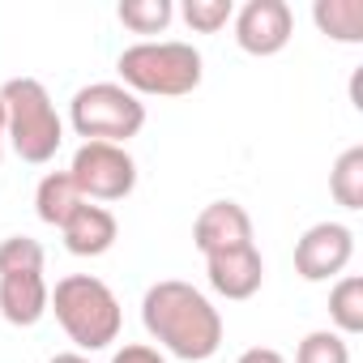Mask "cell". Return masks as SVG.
<instances>
[{
	"instance_id": "cell-1",
	"label": "cell",
	"mask_w": 363,
	"mask_h": 363,
	"mask_svg": "<svg viewBox=\"0 0 363 363\" xmlns=\"http://www.w3.org/2000/svg\"><path fill=\"white\" fill-rule=\"evenodd\" d=\"M141 325L167 354L184 363H206L223 346V312L206 291L179 278H162L141 295Z\"/></svg>"
},
{
	"instance_id": "cell-2",
	"label": "cell",
	"mask_w": 363,
	"mask_h": 363,
	"mask_svg": "<svg viewBox=\"0 0 363 363\" xmlns=\"http://www.w3.org/2000/svg\"><path fill=\"white\" fill-rule=\"evenodd\" d=\"M120 86L133 90L137 99H184L201 86V52L193 43H179V39H145L120 52L116 60Z\"/></svg>"
},
{
	"instance_id": "cell-3",
	"label": "cell",
	"mask_w": 363,
	"mask_h": 363,
	"mask_svg": "<svg viewBox=\"0 0 363 363\" xmlns=\"http://www.w3.org/2000/svg\"><path fill=\"white\" fill-rule=\"evenodd\" d=\"M48 312H56L60 329L69 333V342L82 354L86 350H107L120 337V325H124L116 291L103 278H94V274H69V278H60L56 291H52V299H48Z\"/></svg>"
},
{
	"instance_id": "cell-4",
	"label": "cell",
	"mask_w": 363,
	"mask_h": 363,
	"mask_svg": "<svg viewBox=\"0 0 363 363\" xmlns=\"http://www.w3.org/2000/svg\"><path fill=\"white\" fill-rule=\"evenodd\" d=\"M0 103H5V141L13 145V154L35 167L52 162L65 145V124L48 86L35 77H13L0 86Z\"/></svg>"
},
{
	"instance_id": "cell-5",
	"label": "cell",
	"mask_w": 363,
	"mask_h": 363,
	"mask_svg": "<svg viewBox=\"0 0 363 363\" xmlns=\"http://www.w3.org/2000/svg\"><path fill=\"white\" fill-rule=\"evenodd\" d=\"M69 124L86 141H111L124 145L145 128V103L124 90L120 82H90L69 103Z\"/></svg>"
},
{
	"instance_id": "cell-6",
	"label": "cell",
	"mask_w": 363,
	"mask_h": 363,
	"mask_svg": "<svg viewBox=\"0 0 363 363\" xmlns=\"http://www.w3.org/2000/svg\"><path fill=\"white\" fill-rule=\"evenodd\" d=\"M69 175L86 201L103 206V201H124L133 189H137V162L124 145H111V141H82L73 162H69Z\"/></svg>"
},
{
	"instance_id": "cell-7",
	"label": "cell",
	"mask_w": 363,
	"mask_h": 363,
	"mask_svg": "<svg viewBox=\"0 0 363 363\" xmlns=\"http://www.w3.org/2000/svg\"><path fill=\"white\" fill-rule=\"evenodd\" d=\"M350 261H354V231L346 223H312L295 240V274L303 282L342 278Z\"/></svg>"
},
{
	"instance_id": "cell-8",
	"label": "cell",
	"mask_w": 363,
	"mask_h": 363,
	"mask_svg": "<svg viewBox=\"0 0 363 363\" xmlns=\"http://www.w3.org/2000/svg\"><path fill=\"white\" fill-rule=\"evenodd\" d=\"M235 43L248 56H278L295 35V13L286 0H248L231 18Z\"/></svg>"
},
{
	"instance_id": "cell-9",
	"label": "cell",
	"mask_w": 363,
	"mask_h": 363,
	"mask_svg": "<svg viewBox=\"0 0 363 363\" xmlns=\"http://www.w3.org/2000/svg\"><path fill=\"white\" fill-rule=\"evenodd\" d=\"M206 278L214 286V295L223 299H252L265 282V261H261V248L257 244H244V248H227V252H214L206 257Z\"/></svg>"
},
{
	"instance_id": "cell-10",
	"label": "cell",
	"mask_w": 363,
	"mask_h": 363,
	"mask_svg": "<svg viewBox=\"0 0 363 363\" xmlns=\"http://www.w3.org/2000/svg\"><path fill=\"white\" fill-rule=\"evenodd\" d=\"M193 244H197L201 257L252 244V218H248V210L240 201H210L197 214V223H193Z\"/></svg>"
},
{
	"instance_id": "cell-11",
	"label": "cell",
	"mask_w": 363,
	"mask_h": 363,
	"mask_svg": "<svg viewBox=\"0 0 363 363\" xmlns=\"http://www.w3.org/2000/svg\"><path fill=\"white\" fill-rule=\"evenodd\" d=\"M52 286L43 269H22V274H0V316L18 329H30L48 316Z\"/></svg>"
},
{
	"instance_id": "cell-12",
	"label": "cell",
	"mask_w": 363,
	"mask_h": 363,
	"mask_svg": "<svg viewBox=\"0 0 363 363\" xmlns=\"http://www.w3.org/2000/svg\"><path fill=\"white\" fill-rule=\"evenodd\" d=\"M60 235H65V248H69L73 257H103V252L116 248L120 223H116V214H111L107 206L82 201V206L69 214V223L60 227Z\"/></svg>"
},
{
	"instance_id": "cell-13",
	"label": "cell",
	"mask_w": 363,
	"mask_h": 363,
	"mask_svg": "<svg viewBox=\"0 0 363 363\" xmlns=\"http://www.w3.org/2000/svg\"><path fill=\"white\" fill-rule=\"evenodd\" d=\"M82 201H86V197L77 193V184H73L69 171H48V175L39 179V189H35V214H39L48 227H65L69 214H73Z\"/></svg>"
},
{
	"instance_id": "cell-14",
	"label": "cell",
	"mask_w": 363,
	"mask_h": 363,
	"mask_svg": "<svg viewBox=\"0 0 363 363\" xmlns=\"http://www.w3.org/2000/svg\"><path fill=\"white\" fill-rule=\"evenodd\" d=\"M312 22L333 43H363V0H316Z\"/></svg>"
},
{
	"instance_id": "cell-15",
	"label": "cell",
	"mask_w": 363,
	"mask_h": 363,
	"mask_svg": "<svg viewBox=\"0 0 363 363\" xmlns=\"http://www.w3.org/2000/svg\"><path fill=\"white\" fill-rule=\"evenodd\" d=\"M329 320H333V333L342 337H354L363 333V278L359 274H342L329 291Z\"/></svg>"
},
{
	"instance_id": "cell-16",
	"label": "cell",
	"mask_w": 363,
	"mask_h": 363,
	"mask_svg": "<svg viewBox=\"0 0 363 363\" xmlns=\"http://www.w3.org/2000/svg\"><path fill=\"white\" fill-rule=\"evenodd\" d=\"M329 193L342 210H363V145H350L337 154L329 171Z\"/></svg>"
},
{
	"instance_id": "cell-17",
	"label": "cell",
	"mask_w": 363,
	"mask_h": 363,
	"mask_svg": "<svg viewBox=\"0 0 363 363\" xmlns=\"http://www.w3.org/2000/svg\"><path fill=\"white\" fill-rule=\"evenodd\" d=\"M116 18L133 30V35H162L175 18V5L171 0H120Z\"/></svg>"
},
{
	"instance_id": "cell-18",
	"label": "cell",
	"mask_w": 363,
	"mask_h": 363,
	"mask_svg": "<svg viewBox=\"0 0 363 363\" xmlns=\"http://www.w3.org/2000/svg\"><path fill=\"white\" fill-rule=\"evenodd\" d=\"M295 363H350V346L333 329H312L295 346Z\"/></svg>"
},
{
	"instance_id": "cell-19",
	"label": "cell",
	"mask_w": 363,
	"mask_h": 363,
	"mask_svg": "<svg viewBox=\"0 0 363 363\" xmlns=\"http://www.w3.org/2000/svg\"><path fill=\"white\" fill-rule=\"evenodd\" d=\"M179 18H184L189 30H197V35H218L235 18V5L231 0H184V5H179Z\"/></svg>"
},
{
	"instance_id": "cell-20",
	"label": "cell",
	"mask_w": 363,
	"mask_h": 363,
	"mask_svg": "<svg viewBox=\"0 0 363 363\" xmlns=\"http://www.w3.org/2000/svg\"><path fill=\"white\" fill-rule=\"evenodd\" d=\"M22 269H43V244L30 235L0 240V274H22Z\"/></svg>"
},
{
	"instance_id": "cell-21",
	"label": "cell",
	"mask_w": 363,
	"mask_h": 363,
	"mask_svg": "<svg viewBox=\"0 0 363 363\" xmlns=\"http://www.w3.org/2000/svg\"><path fill=\"white\" fill-rule=\"evenodd\" d=\"M111 363H167V359L158 354V346H145V342H128V346H120V350L111 354Z\"/></svg>"
},
{
	"instance_id": "cell-22",
	"label": "cell",
	"mask_w": 363,
	"mask_h": 363,
	"mask_svg": "<svg viewBox=\"0 0 363 363\" xmlns=\"http://www.w3.org/2000/svg\"><path fill=\"white\" fill-rule=\"evenodd\" d=\"M235 363H286V359H282V350H274V346H248Z\"/></svg>"
},
{
	"instance_id": "cell-23",
	"label": "cell",
	"mask_w": 363,
	"mask_h": 363,
	"mask_svg": "<svg viewBox=\"0 0 363 363\" xmlns=\"http://www.w3.org/2000/svg\"><path fill=\"white\" fill-rule=\"evenodd\" d=\"M48 363H90V359H86L82 350H60V354H52Z\"/></svg>"
},
{
	"instance_id": "cell-24",
	"label": "cell",
	"mask_w": 363,
	"mask_h": 363,
	"mask_svg": "<svg viewBox=\"0 0 363 363\" xmlns=\"http://www.w3.org/2000/svg\"><path fill=\"white\" fill-rule=\"evenodd\" d=\"M0 158H5V103H0Z\"/></svg>"
}]
</instances>
